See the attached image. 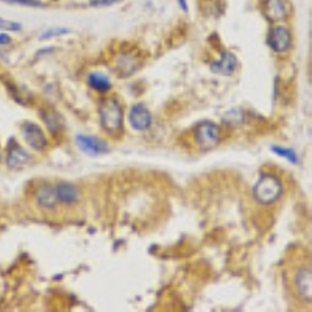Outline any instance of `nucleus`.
<instances>
[{
	"instance_id": "21",
	"label": "nucleus",
	"mask_w": 312,
	"mask_h": 312,
	"mask_svg": "<svg viewBox=\"0 0 312 312\" xmlns=\"http://www.w3.org/2000/svg\"><path fill=\"white\" fill-rule=\"evenodd\" d=\"M10 36H7L5 33H2V34H0V46H7L8 43H10Z\"/></svg>"
},
{
	"instance_id": "3",
	"label": "nucleus",
	"mask_w": 312,
	"mask_h": 312,
	"mask_svg": "<svg viewBox=\"0 0 312 312\" xmlns=\"http://www.w3.org/2000/svg\"><path fill=\"white\" fill-rule=\"evenodd\" d=\"M220 141L219 125L211 120H203L195 127V142L201 150H211Z\"/></svg>"
},
{
	"instance_id": "11",
	"label": "nucleus",
	"mask_w": 312,
	"mask_h": 312,
	"mask_svg": "<svg viewBox=\"0 0 312 312\" xmlns=\"http://www.w3.org/2000/svg\"><path fill=\"white\" fill-rule=\"evenodd\" d=\"M236 67H237V58L231 52H223V55L220 56L219 61L211 62V72L219 74V75H225V77L233 75Z\"/></svg>"
},
{
	"instance_id": "12",
	"label": "nucleus",
	"mask_w": 312,
	"mask_h": 312,
	"mask_svg": "<svg viewBox=\"0 0 312 312\" xmlns=\"http://www.w3.org/2000/svg\"><path fill=\"white\" fill-rule=\"evenodd\" d=\"M55 191H56V197L59 200V203H64V204H75L80 200V189L67 181H61L55 186Z\"/></svg>"
},
{
	"instance_id": "16",
	"label": "nucleus",
	"mask_w": 312,
	"mask_h": 312,
	"mask_svg": "<svg viewBox=\"0 0 312 312\" xmlns=\"http://www.w3.org/2000/svg\"><path fill=\"white\" fill-rule=\"evenodd\" d=\"M272 152H273L275 155H278L280 158L287 159L289 162L298 164V156H297V153H295L292 149H286V147H280V145H273V147H272Z\"/></svg>"
},
{
	"instance_id": "6",
	"label": "nucleus",
	"mask_w": 312,
	"mask_h": 312,
	"mask_svg": "<svg viewBox=\"0 0 312 312\" xmlns=\"http://www.w3.org/2000/svg\"><path fill=\"white\" fill-rule=\"evenodd\" d=\"M267 44L276 53H286L292 47V34H290L287 27H273L268 33L267 38Z\"/></svg>"
},
{
	"instance_id": "1",
	"label": "nucleus",
	"mask_w": 312,
	"mask_h": 312,
	"mask_svg": "<svg viewBox=\"0 0 312 312\" xmlns=\"http://www.w3.org/2000/svg\"><path fill=\"white\" fill-rule=\"evenodd\" d=\"M98 120L101 128L113 137L123 131V107L117 97H108L100 103Z\"/></svg>"
},
{
	"instance_id": "10",
	"label": "nucleus",
	"mask_w": 312,
	"mask_h": 312,
	"mask_svg": "<svg viewBox=\"0 0 312 312\" xmlns=\"http://www.w3.org/2000/svg\"><path fill=\"white\" fill-rule=\"evenodd\" d=\"M262 10H264V16L270 22L286 20L290 14V8L286 0H265Z\"/></svg>"
},
{
	"instance_id": "4",
	"label": "nucleus",
	"mask_w": 312,
	"mask_h": 312,
	"mask_svg": "<svg viewBox=\"0 0 312 312\" xmlns=\"http://www.w3.org/2000/svg\"><path fill=\"white\" fill-rule=\"evenodd\" d=\"M20 133H22V137L25 139V142L33 150L43 152L47 149V145H49L47 136L44 134V130L41 128L39 125H36L33 122L20 123Z\"/></svg>"
},
{
	"instance_id": "19",
	"label": "nucleus",
	"mask_w": 312,
	"mask_h": 312,
	"mask_svg": "<svg viewBox=\"0 0 312 312\" xmlns=\"http://www.w3.org/2000/svg\"><path fill=\"white\" fill-rule=\"evenodd\" d=\"M8 4H17L22 7H33V8H43L44 4L39 2V0H5Z\"/></svg>"
},
{
	"instance_id": "22",
	"label": "nucleus",
	"mask_w": 312,
	"mask_h": 312,
	"mask_svg": "<svg viewBox=\"0 0 312 312\" xmlns=\"http://www.w3.org/2000/svg\"><path fill=\"white\" fill-rule=\"evenodd\" d=\"M178 2H180V5H181L183 11H186V13H187V4H186V0H178Z\"/></svg>"
},
{
	"instance_id": "13",
	"label": "nucleus",
	"mask_w": 312,
	"mask_h": 312,
	"mask_svg": "<svg viewBox=\"0 0 312 312\" xmlns=\"http://www.w3.org/2000/svg\"><path fill=\"white\" fill-rule=\"evenodd\" d=\"M30 161H31V156L22 147H19V145L11 147L7 155V165L10 169H20Z\"/></svg>"
},
{
	"instance_id": "15",
	"label": "nucleus",
	"mask_w": 312,
	"mask_h": 312,
	"mask_svg": "<svg viewBox=\"0 0 312 312\" xmlns=\"http://www.w3.org/2000/svg\"><path fill=\"white\" fill-rule=\"evenodd\" d=\"M88 85H89L94 91H97V92H100V94H107V92H110L111 88H113V83L110 81V78H108L107 75L100 74V72H92V74H89V77H88Z\"/></svg>"
},
{
	"instance_id": "23",
	"label": "nucleus",
	"mask_w": 312,
	"mask_h": 312,
	"mask_svg": "<svg viewBox=\"0 0 312 312\" xmlns=\"http://www.w3.org/2000/svg\"><path fill=\"white\" fill-rule=\"evenodd\" d=\"M0 156H2V153H0Z\"/></svg>"
},
{
	"instance_id": "14",
	"label": "nucleus",
	"mask_w": 312,
	"mask_h": 312,
	"mask_svg": "<svg viewBox=\"0 0 312 312\" xmlns=\"http://www.w3.org/2000/svg\"><path fill=\"white\" fill-rule=\"evenodd\" d=\"M41 116H43L46 127L52 134H58V133H61L62 128H64V119H62L56 111L46 110V111H41Z\"/></svg>"
},
{
	"instance_id": "5",
	"label": "nucleus",
	"mask_w": 312,
	"mask_h": 312,
	"mask_svg": "<svg viewBox=\"0 0 312 312\" xmlns=\"http://www.w3.org/2000/svg\"><path fill=\"white\" fill-rule=\"evenodd\" d=\"M75 142L78 145V149L86 153L89 156H100L110 152V147L107 145V142L97 137V136H89V134H77L75 136Z\"/></svg>"
},
{
	"instance_id": "20",
	"label": "nucleus",
	"mask_w": 312,
	"mask_h": 312,
	"mask_svg": "<svg viewBox=\"0 0 312 312\" xmlns=\"http://www.w3.org/2000/svg\"><path fill=\"white\" fill-rule=\"evenodd\" d=\"M117 2H120V0H91V5L95 8H103V7H111Z\"/></svg>"
},
{
	"instance_id": "9",
	"label": "nucleus",
	"mask_w": 312,
	"mask_h": 312,
	"mask_svg": "<svg viewBox=\"0 0 312 312\" xmlns=\"http://www.w3.org/2000/svg\"><path fill=\"white\" fill-rule=\"evenodd\" d=\"M294 283H295V289H297L298 297H301L303 301L310 303V297H312V272H310V267L298 268V272L294 276Z\"/></svg>"
},
{
	"instance_id": "17",
	"label": "nucleus",
	"mask_w": 312,
	"mask_h": 312,
	"mask_svg": "<svg viewBox=\"0 0 312 312\" xmlns=\"http://www.w3.org/2000/svg\"><path fill=\"white\" fill-rule=\"evenodd\" d=\"M71 33L69 28H52V30H47L44 31L43 34L39 36L41 41H46V39H50V38H55V36H62V34H67Z\"/></svg>"
},
{
	"instance_id": "2",
	"label": "nucleus",
	"mask_w": 312,
	"mask_h": 312,
	"mask_svg": "<svg viewBox=\"0 0 312 312\" xmlns=\"http://www.w3.org/2000/svg\"><path fill=\"white\" fill-rule=\"evenodd\" d=\"M283 195V183L273 174H264L253 186V197L262 206H272Z\"/></svg>"
},
{
	"instance_id": "8",
	"label": "nucleus",
	"mask_w": 312,
	"mask_h": 312,
	"mask_svg": "<svg viewBox=\"0 0 312 312\" xmlns=\"http://www.w3.org/2000/svg\"><path fill=\"white\" fill-rule=\"evenodd\" d=\"M34 201H36V206L39 207V210L50 211V213L56 211L59 200L56 197L55 186H52V184H43L41 186L34 194Z\"/></svg>"
},
{
	"instance_id": "7",
	"label": "nucleus",
	"mask_w": 312,
	"mask_h": 312,
	"mask_svg": "<svg viewBox=\"0 0 312 312\" xmlns=\"http://www.w3.org/2000/svg\"><path fill=\"white\" fill-rule=\"evenodd\" d=\"M128 122L131 125V128L136 131H147L152 127V113L149 111V108L142 105V103H137V105L131 107L130 110V116H128Z\"/></svg>"
},
{
	"instance_id": "18",
	"label": "nucleus",
	"mask_w": 312,
	"mask_h": 312,
	"mask_svg": "<svg viewBox=\"0 0 312 312\" xmlns=\"http://www.w3.org/2000/svg\"><path fill=\"white\" fill-rule=\"evenodd\" d=\"M0 30H5V31H20L22 30V25L13 22V20H7L0 17Z\"/></svg>"
}]
</instances>
